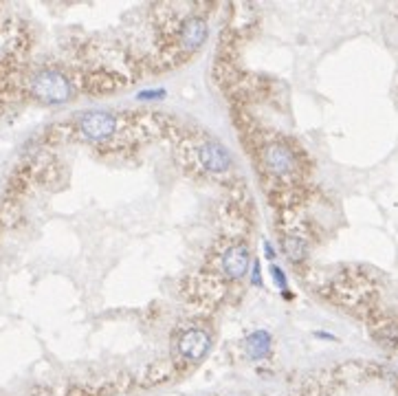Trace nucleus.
<instances>
[{"label":"nucleus","mask_w":398,"mask_h":396,"mask_svg":"<svg viewBox=\"0 0 398 396\" xmlns=\"http://www.w3.org/2000/svg\"><path fill=\"white\" fill-rule=\"evenodd\" d=\"M25 90L36 101L44 103V106L68 103L79 92L75 75L53 66L38 68L36 73H31L25 81Z\"/></svg>","instance_id":"nucleus-1"},{"label":"nucleus","mask_w":398,"mask_h":396,"mask_svg":"<svg viewBox=\"0 0 398 396\" xmlns=\"http://www.w3.org/2000/svg\"><path fill=\"white\" fill-rule=\"evenodd\" d=\"M222 249H212V253L207 255L205 269L216 271L225 282H238L240 277L247 275L251 266V253L247 242L242 238L233 240L229 236H222Z\"/></svg>","instance_id":"nucleus-2"},{"label":"nucleus","mask_w":398,"mask_h":396,"mask_svg":"<svg viewBox=\"0 0 398 396\" xmlns=\"http://www.w3.org/2000/svg\"><path fill=\"white\" fill-rule=\"evenodd\" d=\"M209 38V25H207V18L201 14H190L181 20L179 29L174 31V51L179 53L181 62L185 57H192L201 46L207 42Z\"/></svg>","instance_id":"nucleus-3"},{"label":"nucleus","mask_w":398,"mask_h":396,"mask_svg":"<svg viewBox=\"0 0 398 396\" xmlns=\"http://www.w3.org/2000/svg\"><path fill=\"white\" fill-rule=\"evenodd\" d=\"M212 350V335L201 326H190L174 339V355L183 366L198 364Z\"/></svg>","instance_id":"nucleus-4"},{"label":"nucleus","mask_w":398,"mask_h":396,"mask_svg":"<svg viewBox=\"0 0 398 396\" xmlns=\"http://www.w3.org/2000/svg\"><path fill=\"white\" fill-rule=\"evenodd\" d=\"M282 249L286 253V258L295 266H301L304 262H306L308 253H310L308 240L301 234H282Z\"/></svg>","instance_id":"nucleus-5"},{"label":"nucleus","mask_w":398,"mask_h":396,"mask_svg":"<svg viewBox=\"0 0 398 396\" xmlns=\"http://www.w3.org/2000/svg\"><path fill=\"white\" fill-rule=\"evenodd\" d=\"M271 348H273V337L271 333L266 330H255L247 337V353L251 359H266L271 355Z\"/></svg>","instance_id":"nucleus-6"},{"label":"nucleus","mask_w":398,"mask_h":396,"mask_svg":"<svg viewBox=\"0 0 398 396\" xmlns=\"http://www.w3.org/2000/svg\"><path fill=\"white\" fill-rule=\"evenodd\" d=\"M163 97H168L166 88H152V90H143V92H139V95H137L139 101H152V99H163Z\"/></svg>","instance_id":"nucleus-7"},{"label":"nucleus","mask_w":398,"mask_h":396,"mask_svg":"<svg viewBox=\"0 0 398 396\" xmlns=\"http://www.w3.org/2000/svg\"><path fill=\"white\" fill-rule=\"evenodd\" d=\"M271 277H273V282L282 288V290H286V275H284V271L279 269L277 264H271Z\"/></svg>","instance_id":"nucleus-8"},{"label":"nucleus","mask_w":398,"mask_h":396,"mask_svg":"<svg viewBox=\"0 0 398 396\" xmlns=\"http://www.w3.org/2000/svg\"><path fill=\"white\" fill-rule=\"evenodd\" d=\"M251 284L260 288L262 286V269H260V260H253V269H251Z\"/></svg>","instance_id":"nucleus-9"},{"label":"nucleus","mask_w":398,"mask_h":396,"mask_svg":"<svg viewBox=\"0 0 398 396\" xmlns=\"http://www.w3.org/2000/svg\"><path fill=\"white\" fill-rule=\"evenodd\" d=\"M262 249H264L266 260H275V249L271 247V242H268V240H264V242H262Z\"/></svg>","instance_id":"nucleus-10"}]
</instances>
